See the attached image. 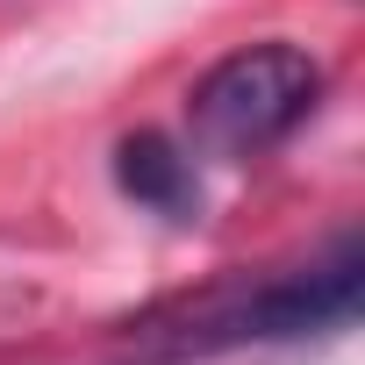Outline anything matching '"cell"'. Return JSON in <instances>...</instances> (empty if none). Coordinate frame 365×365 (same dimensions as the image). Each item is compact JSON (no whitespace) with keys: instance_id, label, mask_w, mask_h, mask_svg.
Wrapping results in <instances>:
<instances>
[{"instance_id":"6da1fadb","label":"cell","mask_w":365,"mask_h":365,"mask_svg":"<svg viewBox=\"0 0 365 365\" xmlns=\"http://www.w3.org/2000/svg\"><path fill=\"white\" fill-rule=\"evenodd\" d=\"M365 301V251L358 230H336L315 258L301 265H265V272H230L194 294L150 301L143 315L122 322L115 358L129 365H201L258 344H301V336H336L358 322Z\"/></svg>"},{"instance_id":"7a4b0ae2","label":"cell","mask_w":365,"mask_h":365,"mask_svg":"<svg viewBox=\"0 0 365 365\" xmlns=\"http://www.w3.org/2000/svg\"><path fill=\"white\" fill-rule=\"evenodd\" d=\"M315 108H322V65H315V51H301L287 36L237 43L187 93V150L208 158V165H258Z\"/></svg>"},{"instance_id":"3957f363","label":"cell","mask_w":365,"mask_h":365,"mask_svg":"<svg viewBox=\"0 0 365 365\" xmlns=\"http://www.w3.org/2000/svg\"><path fill=\"white\" fill-rule=\"evenodd\" d=\"M115 187L143 215H165L179 230L201 222V158L187 143H172L165 129H136L115 143Z\"/></svg>"}]
</instances>
